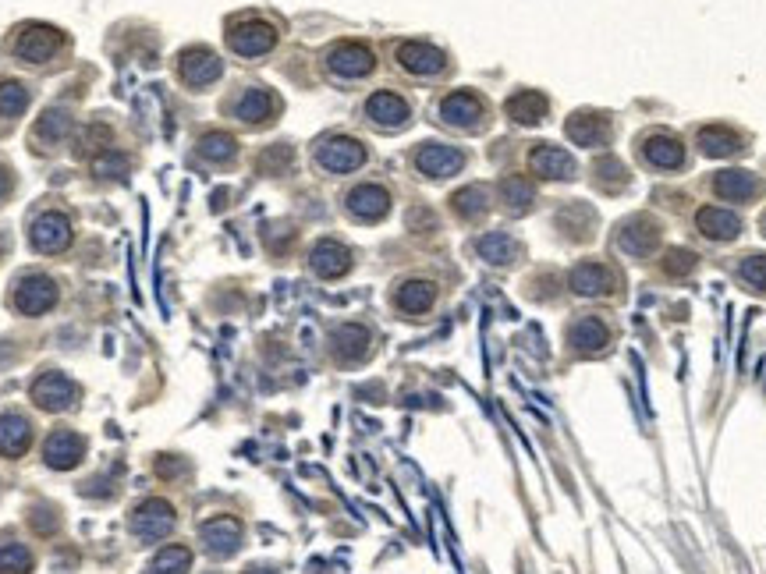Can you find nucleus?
Here are the masks:
<instances>
[{
	"label": "nucleus",
	"mask_w": 766,
	"mask_h": 574,
	"mask_svg": "<svg viewBox=\"0 0 766 574\" xmlns=\"http://www.w3.org/2000/svg\"><path fill=\"white\" fill-rule=\"evenodd\" d=\"M61 32L50 29V25H22L15 36V43H11V50H15L18 61L25 64H47L57 57V50H61Z\"/></svg>",
	"instance_id": "obj_1"
},
{
	"label": "nucleus",
	"mask_w": 766,
	"mask_h": 574,
	"mask_svg": "<svg viewBox=\"0 0 766 574\" xmlns=\"http://www.w3.org/2000/svg\"><path fill=\"white\" fill-rule=\"evenodd\" d=\"M57 302V284L43 273H25L11 291V309L22 316H43Z\"/></svg>",
	"instance_id": "obj_2"
},
{
	"label": "nucleus",
	"mask_w": 766,
	"mask_h": 574,
	"mask_svg": "<svg viewBox=\"0 0 766 574\" xmlns=\"http://www.w3.org/2000/svg\"><path fill=\"white\" fill-rule=\"evenodd\" d=\"M316 163H320L327 174H352L366 163V149L355 139L330 135V139H323L320 146H316Z\"/></svg>",
	"instance_id": "obj_3"
},
{
	"label": "nucleus",
	"mask_w": 766,
	"mask_h": 574,
	"mask_svg": "<svg viewBox=\"0 0 766 574\" xmlns=\"http://www.w3.org/2000/svg\"><path fill=\"white\" fill-rule=\"evenodd\" d=\"M174 532V507L164 500H146L132 511V536L142 543H160Z\"/></svg>",
	"instance_id": "obj_4"
},
{
	"label": "nucleus",
	"mask_w": 766,
	"mask_h": 574,
	"mask_svg": "<svg viewBox=\"0 0 766 574\" xmlns=\"http://www.w3.org/2000/svg\"><path fill=\"white\" fill-rule=\"evenodd\" d=\"M29 241L32 249L43 252V256H57V252H64L71 245V220L54 210L40 213L29 227Z\"/></svg>",
	"instance_id": "obj_5"
},
{
	"label": "nucleus",
	"mask_w": 766,
	"mask_h": 574,
	"mask_svg": "<svg viewBox=\"0 0 766 574\" xmlns=\"http://www.w3.org/2000/svg\"><path fill=\"white\" fill-rule=\"evenodd\" d=\"M227 47L238 57H259L277 47V29L266 22H238L227 29Z\"/></svg>",
	"instance_id": "obj_6"
},
{
	"label": "nucleus",
	"mask_w": 766,
	"mask_h": 574,
	"mask_svg": "<svg viewBox=\"0 0 766 574\" xmlns=\"http://www.w3.org/2000/svg\"><path fill=\"white\" fill-rule=\"evenodd\" d=\"M415 167L423 178H433V181H444V178H454V174L465 167V153L454 146H444V142H426L419 153H415Z\"/></svg>",
	"instance_id": "obj_7"
},
{
	"label": "nucleus",
	"mask_w": 766,
	"mask_h": 574,
	"mask_svg": "<svg viewBox=\"0 0 766 574\" xmlns=\"http://www.w3.org/2000/svg\"><path fill=\"white\" fill-rule=\"evenodd\" d=\"M32 401H36V408H43V412H68L71 404L79 401V387L68 380L64 373H43L40 380L32 383Z\"/></svg>",
	"instance_id": "obj_8"
},
{
	"label": "nucleus",
	"mask_w": 766,
	"mask_h": 574,
	"mask_svg": "<svg viewBox=\"0 0 766 574\" xmlns=\"http://www.w3.org/2000/svg\"><path fill=\"white\" fill-rule=\"evenodd\" d=\"M220 71H224V64H220V57L213 54V50H206V47L181 50L178 75H181V82H185V86H192V89L213 86V82L220 78Z\"/></svg>",
	"instance_id": "obj_9"
},
{
	"label": "nucleus",
	"mask_w": 766,
	"mask_h": 574,
	"mask_svg": "<svg viewBox=\"0 0 766 574\" xmlns=\"http://www.w3.org/2000/svg\"><path fill=\"white\" fill-rule=\"evenodd\" d=\"M564 132H568V139L575 142V146H586V149L610 146V139H614L610 117L607 114H593V110H582V114L568 117Z\"/></svg>",
	"instance_id": "obj_10"
},
{
	"label": "nucleus",
	"mask_w": 766,
	"mask_h": 574,
	"mask_svg": "<svg viewBox=\"0 0 766 574\" xmlns=\"http://www.w3.org/2000/svg\"><path fill=\"white\" fill-rule=\"evenodd\" d=\"M327 68L334 71L337 78H366L369 71L376 68V57L373 50L362 47V43H337L327 54Z\"/></svg>",
	"instance_id": "obj_11"
},
{
	"label": "nucleus",
	"mask_w": 766,
	"mask_h": 574,
	"mask_svg": "<svg viewBox=\"0 0 766 574\" xmlns=\"http://www.w3.org/2000/svg\"><path fill=\"white\" fill-rule=\"evenodd\" d=\"M394 57H398V64L408 75H419V78H433L447 68V54L430 47V43H401V47L394 50Z\"/></svg>",
	"instance_id": "obj_12"
},
{
	"label": "nucleus",
	"mask_w": 766,
	"mask_h": 574,
	"mask_svg": "<svg viewBox=\"0 0 766 574\" xmlns=\"http://www.w3.org/2000/svg\"><path fill=\"white\" fill-rule=\"evenodd\" d=\"M657 241H660V224L657 220H649V217L625 220L621 231H618V249L628 252V256H635V259H646L649 252L657 249Z\"/></svg>",
	"instance_id": "obj_13"
},
{
	"label": "nucleus",
	"mask_w": 766,
	"mask_h": 574,
	"mask_svg": "<svg viewBox=\"0 0 766 574\" xmlns=\"http://www.w3.org/2000/svg\"><path fill=\"white\" fill-rule=\"evenodd\" d=\"M344 206H348V213H352L355 220L373 224V220H383L387 213H391V192H387L383 185H359L348 192Z\"/></svg>",
	"instance_id": "obj_14"
},
{
	"label": "nucleus",
	"mask_w": 766,
	"mask_h": 574,
	"mask_svg": "<svg viewBox=\"0 0 766 574\" xmlns=\"http://www.w3.org/2000/svg\"><path fill=\"white\" fill-rule=\"evenodd\" d=\"M82 454H86V440H82L79 433H71V429H57V433H50L47 443H43V461H47L50 468H57V472L75 468L82 461Z\"/></svg>",
	"instance_id": "obj_15"
},
{
	"label": "nucleus",
	"mask_w": 766,
	"mask_h": 574,
	"mask_svg": "<svg viewBox=\"0 0 766 574\" xmlns=\"http://www.w3.org/2000/svg\"><path fill=\"white\" fill-rule=\"evenodd\" d=\"M483 100L472 93H451L440 100V121L451 128H462V132H472L483 121Z\"/></svg>",
	"instance_id": "obj_16"
},
{
	"label": "nucleus",
	"mask_w": 766,
	"mask_h": 574,
	"mask_svg": "<svg viewBox=\"0 0 766 574\" xmlns=\"http://www.w3.org/2000/svg\"><path fill=\"white\" fill-rule=\"evenodd\" d=\"M366 117L373 121L376 128H387V132H398V128L408 125L412 117V107L401 100L398 93H373L366 100Z\"/></svg>",
	"instance_id": "obj_17"
},
{
	"label": "nucleus",
	"mask_w": 766,
	"mask_h": 574,
	"mask_svg": "<svg viewBox=\"0 0 766 574\" xmlns=\"http://www.w3.org/2000/svg\"><path fill=\"white\" fill-rule=\"evenodd\" d=\"M529 167L536 178L543 181H568L575 178V160H571V153H564L561 146H536L529 153Z\"/></svg>",
	"instance_id": "obj_18"
},
{
	"label": "nucleus",
	"mask_w": 766,
	"mask_h": 574,
	"mask_svg": "<svg viewBox=\"0 0 766 574\" xmlns=\"http://www.w3.org/2000/svg\"><path fill=\"white\" fill-rule=\"evenodd\" d=\"M199 539H203L206 553L210 557H231V553L238 550V543H242V528H238L235 518H213L206 521L203 528H199Z\"/></svg>",
	"instance_id": "obj_19"
},
{
	"label": "nucleus",
	"mask_w": 766,
	"mask_h": 574,
	"mask_svg": "<svg viewBox=\"0 0 766 574\" xmlns=\"http://www.w3.org/2000/svg\"><path fill=\"white\" fill-rule=\"evenodd\" d=\"M642 156H646L649 167H660V171H678L681 163H685V146H681L674 135H646L642 139Z\"/></svg>",
	"instance_id": "obj_20"
},
{
	"label": "nucleus",
	"mask_w": 766,
	"mask_h": 574,
	"mask_svg": "<svg viewBox=\"0 0 766 574\" xmlns=\"http://www.w3.org/2000/svg\"><path fill=\"white\" fill-rule=\"evenodd\" d=\"M309 266H313L320 277H341V273H348V266H352V252L344 249L341 241H316L313 252H309Z\"/></svg>",
	"instance_id": "obj_21"
},
{
	"label": "nucleus",
	"mask_w": 766,
	"mask_h": 574,
	"mask_svg": "<svg viewBox=\"0 0 766 574\" xmlns=\"http://www.w3.org/2000/svg\"><path fill=\"white\" fill-rule=\"evenodd\" d=\"M274 110H277L274 93H266V89H259V86L245 89V93L235 100V117L245 121V125H266V121L274 117Z\"/></svg>",
	"instance_id": "obj_22"
},
{
	"label": "nucleus",
	"mask_w": 766,
	"mask_h": 574,
	"mask_svg": "<svg viewBox=\"0 0 766 574\" xmlns=\"http://www.w3.org/2000/svg\"><path fill=\"white\" fill-rule=\"evenodd\" d=\"M32 443V426L25 415H0V454L4 458H22Z\"/></svg>",
	"instance_id": "obj_23"
},
{
	"label": "nucleus",
	"mask_w": 766,
	"mask_h": 574,
	"mask_svg": "<svg viewBox=\"0 0 766 574\" xmlns=\"http://www.w3.org/2000/svg\"><path fill=\"white\" fill-rule=\"evenodd\" d=\"M508 117L515 121V125H525V128H532V125H540L543 117H547V110H550V103H547V96L543 93H536V89H522V93H515L508 100Z\"/></svg>",
	"instance_id": "obj_24"
},
{
	"label": "nucleus",
	"mask_w": 766,
	"mask_h": 574,
	"mask_svg": "<svg viewBox=\"0 0 766 574\" xmlns=\"http://www.w3.org/2000/svg\"><path fill=\"white\" fill-rule=\"evenodd\" d=\"M696 227L713 241H731L738 231H742V220L738 213L731 210H720V206H706V210L696 213Z\"/></svg>",
	"instance_id": "obj_25"
},
{
	"label": "nucleus",
	"mask_w": 766,
	"mask_h": 574,
	"mask_svg": "<svg viewBox=\"0 0 766 574\" xmlns=\"http://www.w3.org/2000/svg\"><path fill=\"white\" fill-rule=\"evenodd\" d=\"M614 284H618V280H614V273L603 263H579L571 270V287H575L579 295H607Z\"/></svg>",
	"instance_id": "obj_26"
},
{
	"label": "nucleus",
	"mask_w": 766,
	"mask_h": 574,
	"mask_svg": "<svg viewBox=\"0 0 766 574\" xmlns=\"http://www.w3.org/2000/svg\"><path fill=\"white\" fill-rule=\"evenodd\" d=\"M713 192L727 202H745L759 192V181H756V174H749V171H724V174H717V181H713Z\"/></svg>",
	"instance_id": "obj_27"
},
{
	"label": "nucleus",
	"mask_w": 766,
	"mask_h": 574,
	"mask_svg": "<svg viewBox=\"0 0 766 574\" xmlns=\"http://www.w3.org/2000/svg\"><path fill=\"white\" fill-rule=\"evenodd\" d=\"M479 256L486 259V263H493V266H504V263H511V259H518V241L511 238V234H504V231H490V234H483L479 238Z\"/></svg>",
	"instance_id": "obj_28"
},
{
	"label": "nucleus",
	"mask_w": 766,
	"mask_h": 574,
	"mask_svg": "<svg viewBox=\"0 0 766 574\" xmlns=\"http://www.w3.org/2000/svg\"><path fill=\"white\" fill-rule=\"evenodd\" d=\"M433 298H437V287H433L430 280H408V284L398 287V295H394V302H398V309H405V312H412V316H419V312L430 309Z\"/></svg>",
	"instance_id": "obj_29"
},
{
	"label": "nucleus",
	"mask_w": 766,
	"mask_h": 574,
	"mask_svg": "<svg viewBox=\"0 0 766 574\" xmlns=\"http://www.w3.org/2000/svg\"><path fill=\"white\" fill-rule=\"evenodd\" d=\"M451 206L462 220H476V217H483L486 206H490V192H486L483 185H469V188H462V192L451 195Z\"/></svg>",
	"instance_id": "obj_30"
},
{
	"label": "nucleus",
	"mask_w": 766,
	"mask_h": 574,
	"mask_svg": "<svg viewBox=\"0 0 766 574\" xmlns=\"http://www.w3.org/2000/svg\"><path fill=\"white\" fill-rule=\"evenodd\" d=\"M699 149L706 156H735L742 153V139L735 132H727V128H703L699 132Z\"/></svg>",
	"instance_id": "obj_31"
},
{
	"label": "nucleus",
	"mask_w": 766,
	"mask_h": 574,
	"mask_svg": "<svg viewBox=\"0 0 766 574\" xmlns=\"http://www.w3.org/2000/svg\"><path fill=\"white\" fill-rule=\"evenodd\" d=\"M501 199L511 213H525L532 206V199H536V188H532V181H525L515 174V178L501 181Z\"/></svg>",
	"instance_id": "obj_32"
},
{
	"label": "nucleus",
	"mask_w": 766,
	"mask_h": 574,
	"mask_svg": "<svg viewBox=\"0 0 766 574\" xmlns=\"http://www.w3.org/2000/svg\"><path fill=\"white\" fill-rule=\"evenodd\" d=\"M192 567V553L185 546H164L157 557L149 560L146 574H185Z\"/></svg>",
	"instance_id": "obj_33"
},
{
	"label": "nucleus",
	"mask_w": 766,
	"mask_h": 574,
	"mask_svg": "<svg viewBox=\"0 0 766 574\" xmlns=\"http://www.w3.org/2000/svg\"><path fill=\"white\" fill-rule=\"evenodd\" d=\"M593 174H596V185L607 188V192H618V188H625L628 181H632L628 178V167L618 160V156H600Z\"/></svg>",
	"instance_id": "obj_34"
},
{
	"label": "nucleus",
	"mask_w": 766,
	"mask_h": 574,
	"mask_svg": "<svg viewBox=\"0 0 766 574\" xmlns=\"http://www.w3.org/2000/svg\"><path fill=\"white\" fill-rule=\"evenodd\" d=\"M68 132H71L68 110H47V114L36 121V132H32V139H36V142H61Z\"/></svg>",
	"instance_id": "obj_35"
},
{
	"label": "nucleus",
	"mask_w": 766,
	"mask_h": 574,
	"mask_svg": "<svg viewBox=\"0 0 766 574\" xmlns=\"http://www.w3.org/2000/svg\"><path fill=\"white\" fill-rule=\"evenodd\" d=\"M334 348L341 358H362L369 351V334L362 326H341L334 334Z\"/></svg>",
	"instance_id": "obj_36"
},
{
	"label": "nucleus",
	"mask_w": 766,
	"mask_h": 574,
	"mask_svg": "<svg viewBox=\"0 0 766 574\" xmlns=\"http://www.w3.org/2000/svg\"><path fill=\"white\" fill-rule=\"evenodd\" d=\"M235 153H238V142L227 132H210L199 139V156H206V160L213 163H227Z\"/></svg>",
	"instance_id": "obj_37"
},
{
	"label": "nucleus",
	"mask_w": 766,
	"mask_h": 574,
	"mask_svg": "<svg viewBox=\"0 0 766 574\" xmlns=\"http://www.w3.org/2000/svg\"><path fill=\"white\" fill-rule=\"evenodd\" d=\"M32 553L22 543H0V574H29Z\"/></svg>",
	"instance_id": "obj_38"
},
{
	"label": "nucleus",
	"mask_w": 766,
	"mask_h": 574,
	"mask_svg": "<svg viewBox=\"0 0 766 574\" xmlns=\"http://www.w3.org/2000/svg\"><path fill=\"white\" fill-rule=\"evenodd\" d=\"M29 107V89L22 82H0V117H18Z\"/></svg>",
	"instance_id": "obj_39"
},
{
	"label": "nucleus",
	"mask_w": 766,
	"mask_h": 574,
	"mask_svg": "<svg viewBox=\"0 0 766 574\" xmlns=\"http://www.w3.org/2000/svg\"><path fill=\"white\" fill-rule=\"evenodd\" d=\"M738 277L756 291H766V256H745L738 266Z\"/></svg>",
	"instance_id": "obj_40"
},
{
	"label": "nucleus",
	"mask_w": 766,
	"mask_h": 574,
	"mask_svg": "<svg viewBox=\"0 0 766 574\" xmlns=\"http://www.w3.org/2000/svg\"><path fill=\"white\" fill-rule=\"evenodd\" d=\"M93 171L100 174V178H125V174H128V156H121V153L96 156Z\"/></svg>",
	"instance_id": "obj_41"
},
{
	"label": "nucleus",
	"mask_w": 766,
	"mask_h": 574,
	"mask_svg": "<svg viewBox=\"0 0 766 574\" xmlns=\"http://www.w3.org/2000/svg\"><path fill=\"white\" fill-rule=\"evenodd\" d=\"M696 266V256L692 252H685V249H674V252H667V259H664V270L667 273H674V277H681V273H688Z\"/></svg>",
	"instance_id": "obj_42"
},
{
	"label": "nucleus",
	"mask_w": 766,
	"mask_h": 574,
	"mask_svg": "<svg viewBox=\"0 0 766 574\" xmlns=\"http://www.w3.org/2000/svg\"><path fill=\"white\" fill-rule=\"evenodd\" d=\"M32 528L40 532V536H50V532H57V511L54 507H32Z\"/></svg>",
	"instance_id": "obj_43"
},
{
	"label": "nucleus",
	"mask_w": 766,
	"mask_h": 574,
	"mask_svg": "<svg viewBox=\"0 0 766 574\" xmlns=\"http://www.w3.org/2000/svg\"><path fill=\"white\" fill-rule=\"evenodd\" d=\"M288 163H291V149L288 146H277V149H270V153H263L259 167H263V171H274V167L281 171V167H288Z\"/></svg>",
	"instance_id": "obj_44"
},
{
	"label": "nucleus",
	"mask_w": 766,
	"mask_h": 574,
	"mask_svg": "<svg viewBox=\"0 0 766 574\" xmlns=\"http://www.w3.org/2000/svg\"><path fill=\"white\" fill-rule=\"evenodd\" d=\"M8 192H11V174L4 171V167H0V199H4Z\"/></svg>",
	"instance_id": "obj_45"
},
{
	"label": "nucleus",
	"mask_w": 766,
	"mask_h": 574,
	"mask_svg": "<svg viewBox=\"0 0 766 574\" xmlns=\"http://www.w3.org/2000/svg\"><path fill=\"white\" fill-rule=\"evenodd\" d=\"M249 574H274V571H263V567H256V571H249Z\"/></svg>",
	"instance_id": "obj_46"
},
{
	"label": "nucleus",
	"mask_w": 766,
	"mask_h": 574,
	"mask_svg": "<svg viewBox=\"0 0 766 574\" xmlns=\"http://www.w3.org/2000/svg\"><path fill=\"white\" fill-rule=\"evenodd\" d=\"M763 234H766V217H763Z\"/></svg>",
	"instance_id": "obj_47"
}]
</instances>
